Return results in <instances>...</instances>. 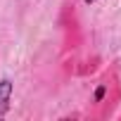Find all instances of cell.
Returning a JSON list of instances; mask_svg holds the SVG:
<instances>
[{
    "label": "cell",
    "instance_id": "3",
    "mask_svg": "<svg viewBox=\"0 0 121 121\" xmlns=\"http://www.w3.org/2000/svg\"><path fill=\"white\" fill-rule=\"evenodd\" d=\"M12 81L10 78H3L0 81V116H5L7 109H10V100H12Z\"/></svg>",
    "mask_w": 121,
    "mask_h": 121
},
{
    "label": "cell",
    "instance_id": "4",
    "mask_svg": "<svg viewBox=\"0 0 121 121\" xmlns=\"http://www.w3.org/2000/svg\"><path fill=\"white\" fill-rule=\"evenodd\" d=\"M83 3H86V5H93V3H97V0H83Z\"/></svg>",
    "mask_w": 121,
    "mask_h": 121
},
{
    "label": "cell",
    "instance_id": "1",
    "mask_svg": "<svg viewBox=\"0 0 121 121\" xmlns=\"http://www.w3.org/2000/svg\"><path fill=\"white\" fill-rule=\"evenodd\" d=\"M119 100H121V83H119V78H116L114 71H107V74L95 83V88H93V93H90L93 114L100 116V119L109 116V114L114 112V107L119 104Z\"/></svg>",
    "mask_w": 121,
    "mask_h": 121
},
{
    "label": "cell",
    "instance_id": "2",
    "mask_svg": "<svg viewBox=\"0 0 121 121\" xmlns=\"http://www.w3.org/2000/svg\"><path fill=\"white\" fill-rule=\"evenodd\" d=\"M59 24H62V31H64V50H76L81 45V29H78V19H76V12H74V5H64L62 12H59Z\"/></svg>",
    "mask_w": 121,
    "mask_h": 121
}]
</instances>
